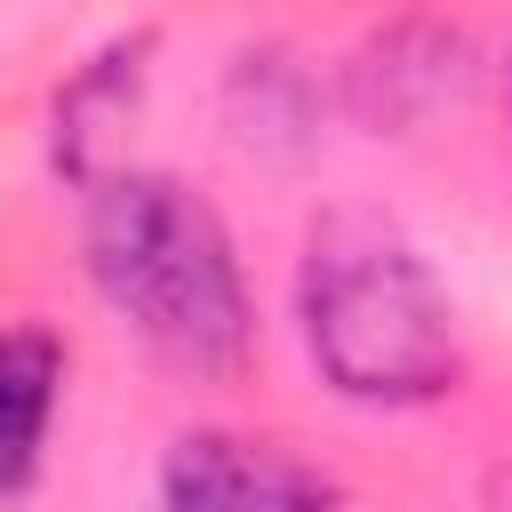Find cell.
I'll return each mask as SVG.
<instances>
[{"instance_id":"5b68a950","label":"cell","mask_w":512,"mask_h":512,"mask_svg":"<svg viewBox=\"0 0 512 512\" xmlns=\"http://www.w3.org/2000/svg\"><path fill=\"white\" fill-rule=\"evenodd\" d=\"M144 56H152V32H128V40H112L96 64H80L72 88L56 96V168H64L80 192H96V184L120 168V160H112V128L136 112Z\"/></svg>"},{"instance_id":"7a4b0ae2","label":"cell","mask_w":512,"mask_h":512,"mask_svg":"<svg viewBox=\"0 0 512 512\" xmlns=\"http://www.w3.org/2000/svg\"><path fill=\"white\" fill-rule=\"evenodd\" d=\"M296 320L328 392L360 408H424L464 376L440 272L376 208H328L304 232Z\"/></svg>"},{"instance_id":"277c9868","label":"cell","mask_w":512,"mask_h":512,"mask_svg":"<svg viewBox=\"0 0 512 512\" xmlns=\"http://www.w3.org/2000/svg\"><path fill=\"white\" fill-rule=\"evenodd\" d=\"M64 368L72 360H64V336L48 320H0V496L40 480Z\"/></svg>"},{"instance_id":"6da1fadb","label":"cell","mask_w":512,"mask_h":512,"mask_svg":"<svg viewBox=\"0 0 512 512\" xmlns=\"http://www.w3.org/2000/svg\"><path fill=\"white\" fill-rule=\"evenodd\" d=\"M88 280L96 296L176 368L232 376L256 344L248 272L224 208L168 168H112L88 192Z\"/></svg>"},{"instance_id":"3957f363","label":"cell","mask_w":512,"mask_h":512,"mask_svg":"<svg viewBox=\"0 0 512 512\" xmlns=\"http://www.w3.org/2000/svg\"><path fill=\"white\" fill-rule=\"evenodd\" d=\"M344 488L280 440L192 424L160 448V512H336Z\"/></svg>"}]
</instances>
